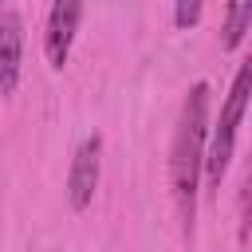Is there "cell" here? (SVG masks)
Segmentation results:
<instances>
[{
    "label": "cell",
    "mask_w": 252,
    "mask_h": 252,
    "mask_svg": "<svg viewBox=\"0 0 252 252\" xmlns=\"http://www.w3.org/2000/svg\"><path fill=\"white\" fill-rule=\"evenodd\" d=\"M201 12H205V0H173V24H177L181 32L197 28Z\"/></svg>",
    "instance_id": "52a82bcc"
},
{
    "label": "cell",
    "mask_w": 252,
    "mask_h": 252,
    "mask_svg": "<svg viewBox=\"0 0 252 252\" xmlns=\"http://www.w3.org/2000/svg\"><path fill=\"white\" fill-rule=\"evenodd\" d=\"M98 173H102V138L98 134H87L71 158V173H67V201L75 213H83L91 201H94V189H98Z\"/></svg>",
    "instance_id": "3957f363"
},
{
    "label": "cell",
    "mask_w": 252,
    "mask_h": 252,
    "mask_svg": "<svg viewBox=\"0 0 252 252\" xmlns=\"http://www.w3.org/2000/svg\"><path fill=\"white\" fill-rule=\"evenodd\" d=\"M79 16H83V0H55L47 12V28H43V55L47 63L59 71L71 59V43L79 32Z\"/></svg>",
    "instance_id": "277c9868"
},
{
    "label": "cell",
    "mask_w": 252,
    "mask_h": 252,
    "mask_svg": "<svg viewBox=\"0 0 252 252\" xmlns=\"http://www.w3.org/2000/svg\"><path fill=\"white\" fill-rule=\"evenodd\" d=\"M248 87H252V63H240L236 79H232V91L220 106V118L213 126L205 161H201L209 185H220V177L228 173V161H232V150H236V130H240V118H244V106H248Z\"/></svg>",
    "instance_id": "7a4b0ae2"
},
{
    "label": "cell",
    "mask_w": 252,
    "mask_h": 252,
    "mask_svg": "<svg viewBox=\"0 0 252 252\" xmlns=\"http://www.w3.org/2000/svg\"><path fill=\"white\" fill-rule=\"evenodd\" d=\"M24 67V20L16 12H0V94H12Z\"/></svg>",
    "instance_id": "5b68a950"
},
{
    "label": "cell",
    "mask_w": 252,
    "mask_h": 252,
    "mask_svg": "<svg viewBox=\"0 0 252 252\" xmlns=\"http://www.w3.org/2000/svg\"><path fill=\"white\" fill-rule=\"evenodd\" d=\"M252 24V0H228V16H224V35H220V47L224 51H236L244 43V32Z\"/></svg>",
    "instance_id": "8992f818"
},
{
    "label": "cell",
    "mask_w": 252,
    "mask_h": 252,
    "mask_svg": "<svg viewBox=\"0 0 252 252\" xmlns=\"http://www.w3.org/2000/svg\"><path fill=\"white\" fill-rule=\"evenodd\" d=\"M205 138H209V83H193L185 102H181L173 146H169V181H173V201L181 209L185 228H193V213H197V181H201V161H205Z\"/></svg>",
    "instance_id": "6da1fadb"
}]
</instances>
